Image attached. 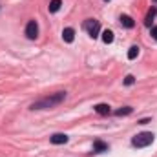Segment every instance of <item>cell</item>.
I'll use <instances>...</instances> for the list:
<instances>
[{"label": "cell", "mask_w": 157, "mask_h": 157, "mask_svg": "<svg viewBox=\"0 0 157 157\" xmlns=\"http://www.w3.org/2000/svg\"><path fill=\"white\" fill-rule=\"evenodd\" d=\"M68 139H70V137H68L66 133H53V135L49 137V141H51L53 144H66Z\"/></svg>", "instance_id": "obj_5"}, {"label": "cell", "mask_w": 157, "mask_h": 157, "mask_svg": "<svg viewBox=\"0 0 157 157\" xmlns=\"http://www.w3.org/2000/svg\"><path fill=\"white\" fill-rule=\"evenodd\" d=\"M99 115H110L112 113V110H110V106L108 104H104V102H101V104H97L95 108H93Z\"/></svg>", "instance_id": "obj_7"}, {"label": "cell", "mask_w": 157, "mask_h": 157, "mask_svg": "<svg viewBox=\"0 0 157 157\" xmlns=\"http://www.w3.org/2000/svg\"><path fill=\"white\" fill-rule=\"evenodd\" d=\"M154 133H150V132H143V133H137L133 139H132V144L135 146V148H146V146H150L152 143H154Z\"/></svg>", "instance_id": "obj_2"}, {"label": "cell", "mask_w": 157, "mask_h": 157, "mask_svg": "<svg viewBox=\"0 0 157 157\" xmlns=\"http://www.w3.org/2000/svg\"><path fill=\"white\" fill-rule=\"evenodd\" d=\"M93 152H95V154H102V152H108V144L97 139V141L93 143Z\"/></svg>", "instance_id": "obj_8"}, {"label": "cell", "mask_w": 157, "mask_h": 157, "mask_svg": "<svg viewBox=\"0 0 157 157\" xmlns=\"http://www.w3.org/2000/svg\"><path fill=\"white\" fill-rule=\"evenodd\" d=\"M26 37L29 40H35L39 37V26H37L35 20H29L28 22V26H26Z\"/></svg>", "instance_id": "obj_4"}, {"label": "cell", "mask_w": 157, "mask_h": 157, "mask_svg": "<svg viewBox=\"0 0 157 157\" xmlns=\"http://www.w3.org/2000/svg\"><path fill=\"white\" fill-rule=\"evenodd\" d=\"M62 39H64V42H73L75 40V29L73 28H66L62 31Z\"/></svg>", "instance_id": "obj_9"}, {"label": "cell", "mask_w": 157, "mask_h": 157, "mask_svg": "<svg viewBox=\"0 0 157 157\" xmlns=\"http://www.w3.org/2000/svg\"><path fill=\"white\" fill-rule=\"evenodd\" d=\"M155 2H157V0H155Z\"/></svg>", "instance_id": "obj_19"}, {"label": "cell", "mask_w": 157, "mask_h": 157, "mask_svg": "<svg viewBox=\"0 0 157 157\" xmlns=\"http://www.w3.org/2000/svg\"><path fill=\"white\" fill-rule=\"evenodd\" d=\"M133 82H135V77H133V75H126V78H124V84H126V86H132Z\"/></svg>", "instance_id": "obj_15"}, {"label": "cell", "mask_w": 157, "mask_h": 157, "mask_svg": "<svg viewBox=\"0 0 157 157\" xmlns=\"http://www.w3.org/2000/svg\"><path fill=\"white\" fill-rule=\"evenodd\" d=\"M119 20H121V24H122L124 28H128V29H132V28L135 26V20H133L130 15H121V18H119Z\"/></svg>", "instance_id": "obj_6"}, {"label": "cell", "mask_w": 157, "mask_h": 157, "mask_svg": "<svg viewBox=\"0 0 157 157\" xmlns=\"http://www.w3.org/2000/svg\"><path fill=\"white\" fill-rule=\"evenodd\" d=\"M132 112H133L132 106H124V108H119L117 112H115V115H117V117H122V115H130Z\"/></svg>", "instance_id": "obj_12"}, {"label": "cell", "mask_w": 157, "mask_h": 157, "mask_svg": "<svg viewBox=\"0 0 157 157\" xmlns=\"http://www.w3.org/2000/svg\"><path fill=\"white\" fill-rule=\"evenodd\" d=\"M155 15H157V7H152L150 11H148V15H146V18H144V26H152V22H154V18H155Z\"/></svg>", "instance_id": "obj_10"}, {"label": "cell", "mask_w": 157, "mask_h": 157, "mask_svg": "<svg viewBox=\"0 0 157 157\" xmlns=\"http://www.w3.org/2000/svg\"><path fill=\"white\" fill-rule=\"evenodd\" d=\"M60 6H62V2H60V0H51L48 7H49V11H51V13H57V11L60 9Z\"/></svg>", "instance_id": "obj_13"}, {"label": "cell", "mask_w": 157, "mask_h": 157, "mask_svg": "<svg viewBox=\"0 0 157 157\" xmlns=\"http://www.w3.org/2000/svg\"><path fill=\"white\" fill-rule=\"evenodd\" d=\"M152 37L157 40V26H155V28H152Z\"/></svg>", "instance_id": "obj_16"}, {"label": "cell", "mask_w": 157, "mask_h": 157, "mask_svg": "<svg viewBox=\"0 0 157 157\" xmlns=\"http://www.w3.org/2000/svg\"><path fill=\"white\" fill-rule=\"evenodd\" d=\"M84 29L88 31V35H90L91 39H97L99 33H101V24H99V20H95V18H88V20L84 22Z\"/></svg>", "instance_id": "obj_3"}, {"label": "cell", "mask_w": 157, "mask_h": 157, "mask_svg": "<svg viewBox=\"0 0 157 157\" xmlns=\"http://www.w3.org/2000/svg\"><path fill=\"white\" fill-rule=\"evenodd\" d=\"M64 99H66V91H57V93H53L49 97H44V99L37 101V102H33L31 110H51V108L59 106Z\"/></svg>", "instance_id": "obj_1"}, {"label": "cell", "mask_w": 157, "mask_h": 157, "mask_svg": "<svg viewBox=\"0 0 157 157\" xmlns=\"http://www.w3.org/2000/svg\"><path fill=\"white\" fill-rule=\"evenodd\" d=\"M104 2H108V0H104Z\"/></svg>", "instance_id": "obj_18"}, {"label": "cell", "mask_w": 157, "mask_h": 157, "mask_svg": "<svg viewBox=\"0 0 157 157\" xmlns=\"http://www.w3.org/2000/svg\"><path fill=\"white\" fill-rule=\"evenodd\" d=\"M137 55H139V46H132L128 49V59L133 60V59H137Z\"/></svg>", "instance_id": "obj_14"}, {"label": "cell", "mask_w": 157, "mask_h": 157, "mask_svg": "<svg viewBox=\"0 0 157 157\" xmlns=\"http://www.w3.org/2000/svg\"><path fill=\"white\" fill-rule=\"evenodd\" d=\"M150 122V119H143V121H139V124H148Z\"/></svg>", "instance_id": "obj_17"}, {"label": "cell", "mask_w": 157, "mask_h": 157, "mask_svg": "<svg viewBox=\"0 0 157 157\" xmlns=\"http://www.w3.org/2000/svg\"><path fill=\"white\" fill-rule=\"evenodd\" d=\"M102 42L104 44H112L113 42V31L112 29H104L102 31Z\"/></svg>", "instance_id": "obj_11"}]
</instances>
